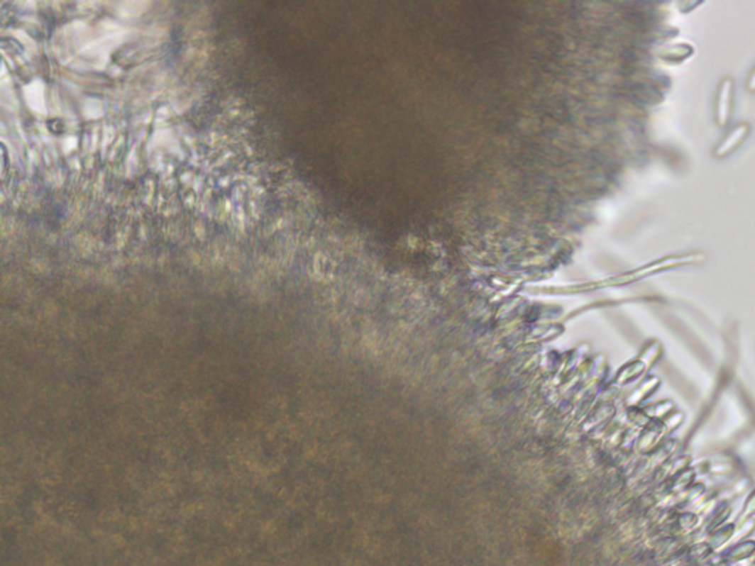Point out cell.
Returning <instances> with one entry per match:
<instances>
[{"label": "cell", "mask_w": 755, "mask_h": 566, "mask_svg": "<svg viewBox=\"0 0 755 566\" xmlns=\"http://www.w3.org/2000/svg\"><path fill=\"white\" fill-rule=\"evenodd\" d=\"M749 130L751 127L748 123H739L738 126H734L732 130H729V133L723 138V140L714 148V157L724 158L734 152L749 135Z\"/></svg>", "instance_id": "7a4b0ae2"}, {"label": "cell", "mask_w": 755, "mask_h": 566, "mask_svg": "<svg viewBox=\"0 0 755 566\" xmlns=\"http://www.w3.org/2000/svg\"><path fill=\"white\" fill-rule=\"evenodd\" d=\"M733 79L726 77L717 89L715 98V123L719 127H726L730 121L733 106Z\"/></svg>", "instance_id": "6da1fadb"}, {"label": "cell", "mask_w": 755, "mask_h": 566, "mask_svg": "<svg viewBox=\"0 0 755 566\" xmlns=\"http://www.w3.org/2000/svg\"><path fill=\"white\" fill-rule=\"evenodd\" d=\"M746 90H748L749 93H755V67H754V70L751 71L749 77H748V80H746Z\"/></svg>", "instance_id": "3957f363"}]
</instances>
